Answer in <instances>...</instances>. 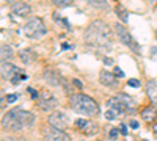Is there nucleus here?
Here are the masks:
<instances>
[{
	"label": "nucleus",
	"instance_id": "9d476101",
	"mask_svg": "<svg viewBox=\"0 0 157 141\" xmlns=\"http://www.w3.org/2000/svg\"><path fill=\"white\" fill-rule=\"evenodd\" d=\"M11 13L13 14H16L19 17H25V16H29L30 13H32V8L29 3H25V2H16V3H13L11 5Z\"/></svg>",
	"mask_w": 157,
	"mask_h": 141
},
{
	"label": "nucleus",
	"instance_id": "20e7f679",
	"mask_svg": "<svg viewBox=\"0 0 157 141\" xmlns=\"http://www.w3.org/2000/svg\"><path fill=\"white\" fill-rule=\"evenodd\" d=\"M24 33L29 38H32V39H39V38H43L47 33V28L39 17H32L24 25Z\"/></svg>",
	"mask_w": 157,
	"mask_h": 141
},
{
	"label": "nucleus",
	"instance_id": "dca6fc26",
	"mask_svg": "<svg viewBox=\"0 0 157 141\" xmlns=\"http://www.w3.org/2000/svg\"><path fill=\"white\" fill-rule=\"evenodd\" d=\"M140 114H141V118L145 119L146 122H154L155 118H157V110H155L154 105L152 107H145L140 111Z\"/></svg>",
	"mask_w": 157,
	"mask_h": 141
},
{
	"label": "nucleus",
	"instance_id": "f8f14e48",
	"mask_svg": "<svg viewBox=\"0 0 157 141\" xmlns=\"http://www.w3.org/2000/svg\"><path fill=\"white\" fill-rule=\"evenodd\" d=\"M99 82H101L104 86H107V88H115V86L118 85L115 74H112V72H109V71H101V74H99Z\"/></svg>",
	"mask_w": 157,
	"mask_h": 141
},
{
	"label": "nucleus",
	"instance_id": "cd10ccee",
	"mask_svg": "<svg viewBox=\"0 0 157 141\" xmlns=\"http://www.w3.org/2000/svg\"><path fill=\"white\" fill-rule=\"evenodd\" d=\"M118 133H120V130H118V129H112L110 130V135H109L110 139H116L118 138Z\"/></svg>",
	"mask_w": 157,
	"mask_h": 141
},
{
	"label": "nucleus",
	"instance_id": "4be33fe9",
	"mask_svg": "<svg viewBox=\"0 0 157 141\" xmlns=\"http://www.w3.org/2000/svg\"><path fill=\"white\" fill-rule=\"evenodd\" d=\"M52 3H54L55 6H58V8H66V6L74 3V0H52Z\"/></svg>",
	"mask_w": 157,
	"mask_h": 141
},
{
	"label": "nucleus",
	"instance_id": "6e6552de",
	"mask_svg": "<svg viewBox=\"0 0 157 141\" xmlns=\"http://www.w3.org/2000/svg\"><path fill=\"white\" fill-rule=\"evenodd\" d=\"M38 107L43 111H50L52 108L57 107V99L50 93H43L41 99H38Z\"/></svg>",
	"mask_w": 157,
	"mask_h": 141
},
{
	"label": "nucleus",
	"instance_id": "f03ea898",
	"mask_svg": "<svg viewBox=\"0 0 157 141\" xmlns=\"http://www.w3.org/2000/svg\"><path fill=\"white\" fill-rule=\"evenodd\" d=\"M33 122H35V114L32 111H25L21 108L10 110L2 118V125L5 129L13 130V132L27 129V127L33 125Z\"/></svg>",
	"mask_w": 157,
	"mask_h": 141
},
{
	"label": "nucleus",
	"instance_id": "393cba45",
	"mask_svg": "<svg viewBox=\"0 0 157 141\" xmlns=\"http://www.w3.org/2000/svg\"><path fill=\"white\" fill-rule=\"evenodd\" d=\"M127 85H129L130 88H140V82H138L137 79H130V80L127 82Z\"/></svg>",
	"mask_w": 157,
	"mask_h": 141
},
{
	"label": "nucleus",
	"instance_id": "6ab92c4d",
	"mask_svg": "<svg viewBox=\"0 0 157 141\" xmlns=\"http://www.w3.org/2000/svg\"><path fill=\"white\" fill-rule=\"evenodd\" d=\"M82 132H83L85 135H88V136H93V135H96V132H98V125H96L93 121H86V124H85V127L82 129Z\"/></svg>",
	"mask_w": 157,
	"mask_h": 141
},
{
	"label": "nucleus",
	"instance_id": "72a5a7b5",
	"mask_svg": "<svg viewBox=\"0 0 157 141\" xmlns=\"http://www.w3.org/2000/svg\"><path fill=\"white\" fill-rule=\"evenodd\" d=\"M3 2H6V3H11V5H13V3H16L17 0H3Z\"/></svg>",
	"mask_w": 157,
	"mask_h": 141
},
{
	"label": "nucleus",
	"instance_id": "b1692460",
	"mask_svg": "<svg viewBox=\"0 0 157 141\" xmlns=\"http://www.w3.org/2000/svg\"><path fill=\"white\" fill-rule=\"evenodd\" d=\"M85 124H86V119H75V122H74V125L77 129H83Z\"/></svg>",
	"mask_w": 157,
	"mask_h": 141
},
{
	"label": "nucleus",
	"instance_id": "f257e3e1",
	"mask_svg": "<svg viewBox=\"0 0 157 141\" xmlns=\"http://www.w3.org/2000/svg\"><path fill=\"white\" fill-rule=\"evenodd\" d=\"M85 43L91 47H110L112 36L105 22L93 20L85 30Z\"/></svg>",
	"mask_w": 157,
	"mask_h": 141
},
{
	"label": "nucleus",
	"instance_id": "c85d7f7f",
	"mask_svg": "<svg viewBox=\"0 0 157 141\" xmlns=\"http://www.w3.org/2000/svg\"><path fill=\"white\" fill-rule=\"evenodd\" d=\"M29 93H30V96H32V99H36L38 100V91H36V89H33V88H29Z\"/></svg>",
	"mask_w": 157,
	"mask_h": 141
},
{
	"label": "nucleus",
	"instance_id": "39448f33",
	"mask_svg": "<svg viewBox=\"0 0 157 141\" xmlns=\"http://www.w3.org/2000/svg\"><path fill=\"white\" fill-rule=\"evenodd\" d=\"M115 32H116L118 38H120V41H121L124 46H127L129 49H132L134 52H140V47H138V44L135 43V39L132 38V35L129 33V30L124 27L123 24L118 22V24L115 25Z\"/></svg>",
	"mask_w": 157,
	"mask_h": 141
},
{
	"label": "nucleus",
	"instance_id": "a878e982",
	"mask_svg": "<svg viewBox=\"0 0 157 141\" xmlns=\"http://www.w3.org/2000/svg\"><path fill=\"white\" fill-rule=\"evenodd\" d=\"M113 71H115L113 74H115V77H116V79H118V77H120V79H123V77H124V71H123L121 68H115Z\"/></svg>",
	"mask_w": 157,
	"mask_h": 141
},
{
	"label": "nucleus",
	"instance_id": "4468645a",
	"mask_svg": "<svg viewBox=\"0 0 157 141\" xmlns=\"http://www.w3.org/2000/svg\"><path fill=\"white\" fill-rule=\"evenodd\" d=\"M118 99H120L121 102H123V105L126 107V110L129 111V113H134L135 111V107H137V102L130 97L129 94H124V93H121V94H118L116 96Z\"/></svg>",
	"mask_w": 157,
	"mask_h": 141
},
{
	"label": "nucleus",
	"instance_id": "412c9836",
	"mask_svg": "<svg viewBox=\"0 0 157 141\" xmlns=\"http://www.w3.org/2000/svg\"><path fill=\"white\" fill-rule=\"evenodd\" d=\"M116 14H118V17H120V20L123 22V24H126L127 22V11L123 8V6H116Z\"/></svg>",
	"mask_w": 157,
	"mask_h": 141
},
{
	"label": "nucleus",
	"instance_id": "bb28decb",
	"mask_svg": "<svg viewBox=\"0 0 157 141\" xmlns=\"http://www.w3.org/2000/svg\"><path fill=\"white\" fill-rule=\"evenodd\" d=\"M16 100H17V94H8L6 96V102H10V104H13Z\"/></svg>",
	"mask_w": 157,
	"mask_h": 141
},
{
	"label": "nucleus",
	"instance_id": "7ed1b4c3",
	"mask_svg": "<svg viewBox=\"0 0 157 141\" xmlns=\"http://www.w3.org/2000/svg\"><path fill=\"white\" fill-rule=\"evenodd\" d=\"M71 108L75 113L85 114V116H96L99 114V105L94 99H91L86 94H74L69 99Z\"/></svg>",
	"mask_w": 157,
	"mask_h": 141
},
{
	"label": "nucleus",
	"instance_id": "ddd939ff",
	"mask_svg": "<svg viewBox=\"0 0 157 141\" xmlns=\"http://www.w3.org/2000/svg\"><path fill=\"white\" fill-rule=\"evenodd\" d=\"M44 80H46L49 85H52V86H60L61 82H64L63 77H61L57 71H46V72H44Z\"/></svg>",
	"mask_w": 157,
	"mask_h": 141
},
{
	"label": "nucleus",
	"instance_id": "423d86ee",
	"mask_svg": "<svg viewBox=\"0 0 157 141\" xmlns=\"http://www.w3.org/2000/svg\"><path fill=\"white\" fill-rule=\"evenodd\" d=\"M47 121H49V125L50 127H55V129H60V130H64L69 125V118L64 113H61V111L50 113Z\"/></svg>",
	"mask_w": 157,
	"mask_h": 141
},
{
	"label": "nucleus",
	"instance_id": "2eb2a0df",
	"mask_svg": "<svg viewBox=\"0 0 157 141\" xmlns=\"http://www.w3.org/2000/svg\"><path fill=\"white\" fill-rule=\"evenodd\" d=\"M146 94H148V97H149V100H151V104L157 108V83L155 82H148L146 83Z\"/></svg>",
	"mask_w": 157,
	"mask_h": 141
},
{
	"label": "nucleus",
	"instance_id": "473e14b6",
	"mask_svg": "<svg viewBox=\"0 0 157 141\" xmlns=\"http://www.w3.org/2000/svg\"><path fill=\"white\" fill-rule=\"evenodd\" d=\"M121 135H127V129L124 124H121Z\"/></svg>",
	"mask_w": 157,
	"mask_h": 141
},
{
	"label": "nucleus",
	"instance_id": "1a4fd4ad",
	"mask_svg": "<svg viewBox=\"0 0 157 141\" xmlns=\"http://www.w3.org/2000/svg\"><path fill=\"white\" fill-rule=\"evenodd\" d=\"M0 71H2V79L3 80H13L21 72L19 68H16L14 65H11V63H8V61H2Z\"/></svg>",
	"mask_w": 157,
	"mask_h": 141
},
{
	"label": "nucleus",
	"instance_id": "a211bd4d",
	"mask_svg": "<svg viewBox=\"0 0 157 141\" xmlns=\"http://www.w3.org/2000/svg\"><path fill=\"white\" fill-rule=\"evenodd\" d=\"M0 58H2V61H8L10 58H13V49H11V46L2 44V47H0Z\"/></svg>",
	"mask_w": 157,
	"mask_h": 141
},
{
	"label": "nucleus",
	"instance_id": "9b49d317",
	"mask_svg": "<svg viewBox=\"0 0 157 141\" xmlns=\"http://www.w3.org/2000/svg\"><path fill=\"white\" fill-rule=\"evenodd\" d=\"M107 110H112V111H115L118 116H121V114L124 113V111H127L126 110V107L123 105V102L118 99L116 96L115 97H110L109 100H107Z\"/></svg>",
	"mask_w": 157,
	"mask_h": 141
},
{
	"label": "nucleus",
	"instance_id": "f704fd0d",
	"mask_svg": "<svg viewBox=\"0 0 157 141\" xmlns=\"http://www.w3.org/2000/svg\"><path fill=\"white\" fill-rule=\"evenodd\" d=\"M152 130H154V133L157 135V124H154V127H152Z\"/></svg>",
	"mask_w": 157,
	"mask_h": 141
},
{
	"label": "nucleus",
	"instance_id": "c756f323",
	"mask_svg": "<svg viewBox=\"0 0 157 141\" xmlns=\"http://www.w3.org/2000/svg\"><path fill=\"white\" fill-rule=\"evenodd\" d=\"M138 125H140V124H138L137 121H134V119L129 122V127H130V129H134V130H135V129H138Z\"/></svg>",
	"mask_w": 157,
	"mask_h": 141
},
{
	"label": "nucleus",
	"instance_id": "0eeeda50",
	"mask_svg": "<svg viewBox=\"0 0 157 141\" xmlns=\"http://www.w3.org/2000/svg\"><path fill=\"white\" fill-rule=\"evenodd\" d=\"M44 141H71L69 135L64 133V130L55 129V127H46L43 130Z\"/></svg>",
	"mask_w": 157,
	"mask_h": 141
},
{
	"label": "nucleus",
	"instance_id": "2f4dec72",
	"mask_svg": "<svg viewBox=\"0 0 157 141\" xmlns=\"http://www.w3.org/2000/svg\"><path fill=\"white\" fill-rule=\"evenodd\" d=\"M72 83H74V86H77V88H82V86H83V83H82L80 80H77V79H74Z\"/></svg>",
	"mask_w": 157,
	"mask_h": 141
},
{
	"label": "nucleus",
	"instance_id": "aec40b11",
	"mask_svg": "<svg viewBox=\"0 0 157 141\" xmlns=\"http://www.w3.org/2000/svg\"><path fill=\"white\" fill-rule=\"evenodd\" d=\"M86 2L93 8H96V9H107L109 8V2H107V0H86Z\"/></svg>",
	"mask_w": 157,
	"mask_h": 141
},
{
	"label": "nucleus",
	"instance_id": "5701e85b",
	"mask_svg": "<svg viewBox=\"0 0 157 141\" xmlns=\"http://www.w3.org/2000/svg\"><path fill=\"white\" fill-rule=\"evenodd\" d=\"M115 118H118V114H116L115 111H112V110H107V111H105V119H109V121H113Z\"/></svg>",
	"mask_w": 157,
	"mask_h": 141
},
{
	"label": "nucleus",
	"instance_id": "f3484780",
	"mask_svg": "<svg viewBox=\"0 0 157 141\" xmlns=\"http://www.w3.org/2000/svg\"><path fill=\"white\" fill-rule=\"evenodd\" d=\"M33 57L35 55L32 54V50H29V49H24V50L19 52V58H21V61L24 63V65H30V63L35 60Z\"/></svg>",
	"mask_w": 157,
	"mask_h": 141
},
{
	"label": "nucleus",
	"instance_id": "7c9ffc66",
	"mask_svg": "<svg viewBox=\"0 0 157 141\" xmlns=\"http://www.w3.org/2000/svg\"><path fill=\"white\" fill-rule=\"evenodd\" d=\"M104 65H105V66H112L113 65V60L112 58H104Z\"/></svg>",
	"mask_w": 157,
	"mask_h": 141
}]
</instances>
